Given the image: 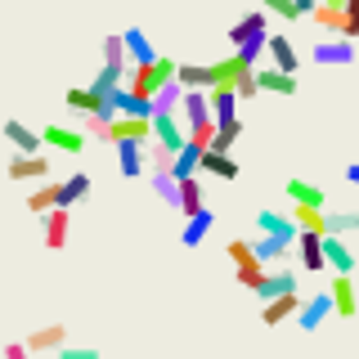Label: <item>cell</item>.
Segmentation results:
<instances>
[{
    "label": "cell",
    "instance_id": "obj_3",
    "mask_svg": "<svg viewBox=\"0 0 359 359\" xmlns=\"http://www.w3.org/2000/svg\"><path fill=\"white\" fill-rule=\"evenodd\" d=\"M310 59L319 63V67H351L355 63V41H346V36H323L319 45L310 50Z\"/></svg>",
    "mask_w": 359,
    "mask_h": 359
},
{
    "label": "cell",
    "instance_id": "obj_38",
    "mask_svg": "<svg viewBox=\"0 0 359 359\" xmlns=\"http://www.w3.org/2000/svg\"><path fill=\"white\" fill-rule=\"evenodd\" d=\"M149 184H153V194H157V198H162V202H166V207H175V211H180V184H175V180H171V175H153V180H149Z\"/></svg>",
    "mask_w": 359,
    "mask_h": 359
},
{
    "label": "cell",
    "instance_id": "obj_29",
    "mask_svg": "<svg viewBox=\"0 0 359 359\" xmlns=\"http://www.w3.org/2000/svg\"><path fill=\"white\" fill-rule=\"evenodd\" d=\"M180 104H184V86H180V81L162 86L153 95V117H180Z\"/></svg>",
    "mask_w": 359,
    "mask_h": 359
},
{
    "label": "cell",
    "instance_id": "obj_39",
    "mask_svg": "<svg viewBox=\"0 0 359 359\" xmlns=\"http://www.w3.org/2000/svg\"><path fill=\"white\" fill-rule=\"evenodd\" d=\"M351 229H359L355 211H332V216H328V238H346Z\"/></svg>",
    "mask_w": 359,
    "mask_h": 359
},
{
    "label": "cell",
    "instance_id": "obj_27",
    "mask_svg": "<svg viewBox=\"0 0 359 359\" xmlns=\"http://www.w3.org/2000/svg\"><path fill=\"white\" fill-rule=\"evenodd\" d=\"M27 211H36V216H50V211H59V180H45L27 194Z\"/></svg>",
    "mask_w": 359,
    "mask_h": 359
},
{
    "label": "cell",
    "instance_id": "obj_35",
    "mask_svg": "<svg viewBox=\"0 0 359 359\" xmlns=\"http://www.w3.org/2000/svg\"><path fill=\"white\" fill-rule=\"evenodd\" d=\"M202 207H207V202H202V184L198 180H184V184H180V211H184V220L198 216Z\"/></svg>",
    "mask_w": 359,
    "mask_h": 359
},
{
    "label": "cell",
    "instance_id": "obj_25",
    "mask_svg": "<svg viewBox=\"0 0 359 359\" xmlns=\"http://www.w3.org/2000/svg\"><path fill=\"white\" fill-rule=\"evenodd\" d=\"M202 157H207V149H198V144H184V153H175V166H171L175 184H184V180H194L202 171Z\"/></svg>",
    "mask_w": 359,
    "mask_h": 359
},
{
    "label": "cell",
    "instance_id": "obj_22",
    "mask_svg": "<svg viewBox=\"0 0 359 359\" xmlns=\"http://www.w3.org/2000/svg\"><path fill=\"white\" fill-rule=\"evenodd\" d=\"M207 99H211V121H216V130L229 126V121H238V95H233V90H207Z\"/></svg>",
    "mask_w": 359,
    "mask_h": 359
},
{
    "label": "cell",
    "instance_id": "obj_51",
    "mask_svg": "<svg viewBox=\"0 0 359 359\" xmlns=\"http://www.w3.org/2000/svg\"><path fill=\"white\" fill-rule=\"evenodd\" d=\"M355 216H359V207H355Z\"/></svg>",
    "mask_w": 359,
    "mask_h": 359
},
{
    "label": "cell",
    "instance_id": "obj_17",
    "mask_svg": "<svg viewBox=\"0 0 359 359\" xmlns=\"http://www.w3.org/2000/svg\"><path fill=\"white\" fill-rule=\"evenodd\" d=\"M256 90L261 95H297V76H287V72H278V67H256Z\"/></svg>",
    "mask_w": 359,
    "mask_h": 359
},
{
    "label": "cell",
    "instance_id": "obj_18",
    "mask_svg": "<svg viewBox=\"0 0 359 359\" xmlns=\"http://www.w3.org/2000/svg\"><path fill=\"white\" fill-rule=\"evenodd\" d=\"M211 229H216V211L202 207L198 216H189V220H184V229H180V243H184V247H198V243H207V233H211Z\"/></svg>",
    "mask_w": 359,
    "mask_h": 359
},
{
    "label": "cell",
    "instance_id": "obj_1",
    "mask_svg": "<svg viewBox=\"0 0 359 359\" xmlns=\"http://www.w3.org/2000/svg\"><path fill=\"white\" fill-rule=\"evenodd\" d=\"M175 72H180V63L162 54V59H157L153 67H130L126 90H130V95H140V99H153L162 86H171V81H175Z\"/></svg>",
    "mask_w": 359,
    "mask_h": 359
},
{
    "label": "cell",
    "instance_id": "obj_50",
    "mask_svg": "<svg viewBox=\"0 0 359 359\" xmlns=\"http://www.w3.org/2000/svg\"><path fill=\"white\" fill-rule=\"evenodd\" d=\"M319 5H328V9H341V5H346V0H319Z\"/></svg>",
    "mask_w": 359,
    "mask_h": 359
},
{
    "label": "cell",
    "instance_id": "obj_32",
    "mask_svg": "<svg viewBox=\"0 0 359 359\" xmlns=\"http://www.w3.org/2000/svg\"><path fill=\"white\" fill-rule=\"evenodd\" d=\"M202 171L216 175V180H238V162H233L229 153H207L202 157Z\"/></svg>",
    "mask_w": 359,
    "mask_h": 359
},
{
    "label": "cell",
    "instance_id": "obj_20",
    "mask_svg": "<svg viewBox=\"0 0 359 359\" xmlns=\"http://www.w3.org/2000/svg\"><path fill=\"white\" fill-rule=\"evenodd\" d=\"M297 252H301V269H306V274H319V269H328V261H323V238H319V233H297Z\"/></svg>",
    "mask_w": 359,
    "mask_h": 359
},
{
    "label": "cell",
    "instance_id": "obj_34",
    "mask_svg": "<svg viewBox=\"0 0 359 359\" xmlns=\"http://www.w3.org/2000/svg\"><path fill=\"white\" fill-rule=\"evenodd\" d=\"M104 67H117V72H130V59H126V41H121V36H104Z\"/></svg>",
    "mask_w": 359,
    "mask_h": 359
},
{
    "label": "cell",
    "instance_id": "obj_21",
    "mask_svg": "<svg viewBox=\"0 0 359 359\" xmlns=\"http://www.w3.org/2000/svg\"><path fill=\"white\" fill-rule=\"evenodd\" d=\"M41 140L45 144H54L59 153H67V157H76L86 149V130H67V126H45L41 130Z\"/></svg>",
    "mask_w": 359,
    "mask_h": 359
},
{
    "label": "cell",
    "instance_id": "obj_36",
    "mask_svg": "<svg viewBox=\"0 0 359 359\" xmlns=\"http://www.w3.org/2000/svg\"><path fill=\"white\" fill-rule=\"evenodd\" d=\"M265 278H269V269H265L261 261H252V265H238V283H243L247 292H261V287H265Z\"/></svg>",
    "mask_w": 359,
    "mask_h": 359
},
{
    "label": "cell",
    "instance_id": "obj_16",
    "mask_svg": "<svg viewBox=\"0 0 359 359\" xmlns=\"http://www.w3.org/2000/svg\"><path fill=\"white\" fill-rule=\"evenodd\" d=\"M22 346H27L32 355H45V351H63V346H67V328H63V323H45V328H36V332H32V337H27Z\"/></svg>",
    "mask_w": 359,
    "mask_h": 359
},
{
    "label": "cell",
    "instance_id": "obj_8",
    "mask_svg": "<svg viewBox=\"0 0 359 359\" xmlns=\"http://www.w3.org/2000/svg\"><path fill=\"white\" fill-rule=\"evenodd\" d=\"M117 171L126 175V180H140L144 171H149V149L135 144V140H121L117 144Z\"/></svg>",
    "mask_w": 359,
    "mask_h": 359
},
{
    "label": "cell",
    "instance_id": "obj_13",
    "mask_svg": "<svg viewBox=\"0 0 359 359\" xmlns=\"http://www.w3.org/2000/svg\"><path fill=\"white\" fill-rule=\"evenodd\" d=\"M323 261H328L332 274H341V278H351L355 274V265H359V256L346 247V238H323Z\"/></svg>",
    "mask_w": 359,
    "mask_h": 359
},
{
    "label": "cell",
    "instance_id": "obj_48",
    "mask_svg": "<svg viewBox=\"0 0 359 359\" xmlns=\"http://www.w3.org/2000/svg\"><path fill=\"white\" fill-rule=\"evenodd\" d=\"M297 9H301V14H306V18H310V14H314V9H319V0H297Z\"/></svg>",
    "mask_w": 359,
    "mask_h": 359
},
{
    "label": "cell",
    "instance_id": "obj_45",
    "mask_svg": "<svg viewBox=\"0 0 359 359\" xmlns=\"http://www.w3.org/2000/svg\"><path fill=\"white\" fill-rule=\"evenodd\" d=\"M233 95H238V104H243V99H252V95H261V90H256V72H252V67L233 81Z\"/></svg>",
    "mask_w": 359,
    "mask_h": 359
},
{
    "label": "cell",
    "instance_id": "obj_7",
    "mask_svg": "<svg viewBox=\"0 0 359 359\" xmlns=\"http://www.w3.org/2000/svg\"><path fill=\"white\" fill-rule=\"evenodd\" d=\"M256 233H261V238H283V243H292L297 247V224H292V216H283V211H261V216H256Z\"/></svg>",
    "mask_w": 359,
    "mask_h": 359
},
{
    "label": "cell",
    "instance_id": "obj_9",
    "mask_svg": "<svg viewBox=\"0 0 359 359\" xmlns=\"http://www.w3.org/2000/svg\"><path fill=\"white\" fill-rule=\"evenodd\" d=\"M283 194L292 198V207H314V211L328 207V189H323V184H310V180H287Z\"/></svg>",
    "mask_w": 359,
    "mask_h": 359
},
{
    "label": "cell",
    "instance_id": "obj_4",
    "mask_svg": "<svg viewBox=\"0 0 359 359\" xmlns=\"http://www.w3.org/2000/svg\"><path fill=\"white\" fill-rule=\"evenodd\" d=\"M261 36H269V14H265V9H252V14H243L229 27V45H233V50H243L247 41H261Z\"/></svg>",
    "mask_w": 359,
    "mask_h": 359
},
{
    "label": "cell",
    "instance_id": "obj_49",
    "mask_svg": "<svg viewBox=\"0 0 359 359\" xmlns=\"http://www.w3.org/2000/svg\"><path fill=\"white\" fill-rule=\"evenodd\" d=\"M346 180H351V184H359V162H351V166H346Z\"/></svg>",
    "mask_w": 359,
    "mask_h": 359
},
{
    "label": "cell",
    "instance_id": "obj_41",
    "mask_svg": "<svg viewBox=\"0 0 359 359\" xmlns=\"http://www.w3.org/2000/svg\"><path fill=\"white\" fill-rule=\"evenodd\" d=\"M238 135H243V121H229V126H220V130H216V144H211L207 153H229L233 144H238Z\"/></svg>",
    "mask_w": 359,
    "mask_h": 359
},
{
    "label": "cell",
    "instance_id": "obj_24",
    "mask_svg": "<svg viewBox=\"0 0 359 359\" xmlns=\"http://www.w3.org/2000/svg\"><path fill=\"white\" fill-rule=\"evenodd\" d=\"M112 144H121V140H135V144H153V121H135V117H117L112 121V135H108Z\"/></svg>",
    "mask_w": 359,
    "mask_h": 359
},
{
    "label": "cell",
    "instance_id": "obj_31",
    "mask_svg": "<svg viewBox=\"0 0 359 359\" xmlns=\"http://www.w3.org/2000/svg\"><path fill=\"white\" fill-rule=\"evenodd\" d=\"M63 104L72 108V112H81V117H95V112L104 108V99H95V90H90V86H72L63 95Z\"/></svg>",
    "mask_w": 359,
    "mask_h": 359
},
{
    "label": "cell",
    "instance_id": "obj_26",
    "mask_svg": "<svg viewBox=\"0 0 359 359\" xmlns=\"http://www.w3.org/2000/svg\"><path fill=\"white\" fill-rule=\"evenodd\" d=\"M9 180H50V157H9Z\"/></svg>",
    "mask_w": 359,
    "mask_h": 359
},
{
    "label": "cell",
    "instance_id": "obj_5",
    "mask_svg": "<svg viewBox=\"0 0 359 359\" xmlns=\"http://www.w3.org/2000/svg\"><path fill=\"white\" fill-rule=\"evenodd\" d=\"M153 144L166 153H184V144H189L184 121L180 117H153Z\"/></svg>",
    "mask_w": 359,
    "mask_h": 359
},
{
    "label": "cell",
    "instance_id": "obj_11",
    "mask_svg": "<svg viewBox=\"0 0 359 359\" xmlns=\"http://www.w3.org/2000/svg\"><path fill=\"white\" fill-rule=\"evenodd\" d=\"M41 233H45V247H50V252H63L67 233H72V211H50V216H41Z\"/></svg>",
    "mask_w": 359,
    "mask_h": 359
},
{
    "label": "cell",
    "instance_id": "obj_43",
    "mask_svg": "<svg viewBox=\"0 0 359 359\" xmlns=\"http://www.w3.org/2000/svg\"><path fill=\"white\" fill-rule=\"evenodd\" d=\"M341 18H346L341 36H346V41H351V36H359V0H346V5H341Z\"/></svg>",
    "mask_w": 359,
    "mask_h": 359
},
{
    "label": "cell",
    "instance_id": "obj_19",
    "mask_svg": "<svg viewBox=\"0 0 359 359\" xmlns=\"http://www.w3.org/2000/svg\"><path fill=\"white\" fill-rule=\"evenodd\" d=\"M332 310H337V319H355V314H359L355 283H351V278H341V274H332Z\"/></svg>",
    "mask_w": 359,
    "mask_h": 359
},
{
    "label": "cell",
    "instance_id": "obj_37",
    "mask_svg": "<svg viewBox=\"0 0 359 359\" xmlns=\"http://www.w3.org/2000/svg\"><path fill=\"white\" fill-rule=\"evenodd\" d=\"M261 9H265V14H274V18H283V22H301V18H306L297 9V0H261Z\"/></svg>",
    "mask_w": 359,
    "mask_h": 359
},
{
    "label": "cell",
    "instance_id": "obj_30",
    "mask_svg": "<svg viewBox=\"0 0 359 359\" xmlns=\"http://www.w3.org/2000/svg\"><path fill=\"white\" fill-rule=\"evenodd\" d=\"M292 224H297L301 233H319V238H328V211H314V207H292Z\"/></svg>",
    "mask_w": 359,
    "mask_h": 359
},
{
    "label": "cell",
    "instance_id": "obj_46",
    "mask_svg": "<svg viewBox=\"0 0 359 359\" xmlns=\"http://www.w3.org/2000/svg\"><path fill=\"white\" fill-rule=\"evenodd\" d=\"M59 359H104V355H99L95 346H63Z\"/></svg>",
    "mask_w": 359,
    "mask_h": 359
},
{
    "label": "cell",
    "instance_id": "obj_2",
    "mask_svg": "<svg viewBox=\"0 0 359 359\" xmlns=\"http://www.w3.org/2000/svg\"><path fill=\"white\" fill-rule=\"evenodd\" d=\"M332 292H314V297H306L301 301V314H297V328L301 332H319L323 323L332 319Z\"/></svg>",
    "mask_w": 359,
    "mask_h": 359
},
{
    "label": "cell",
    "instance_id": "obj_14",
    "mask_svg": "<svg viewBox=\"0 0 359 359\" xmlns=\"http://www.w3.org/2000/svg\"><path fill=\"white\" fill-rule=\"evenodd\" d=\"M90 189H95V180H90L86 171H72L67 180H59V211H72L76 202H86Z\"/></svg>",
    "mask_w": 359,
    "mask_h": 359
},
{
    "label": "cell",
    "instance_id": "obj_47",
    "mask_svg": "<svg viewBox=\"0 0 359 359\" xmlns=\"http://www.w3.org/2000/svg\"><path fill=\"white\" fill-rule=\"evenodd\" d=\"M5 359H32V351H27L22 341H9V346H5Z\"/></svg>",
    "mask_w": 359,
    "mask_h": 359
},
{
    "label": "cell",
    "instance_id": "obj_6",
    "mask_svg": "<svg viewBox=\"0 0 359 359\" xmlns=\"http://www.w3.org/2000/svg\"><path fill=\"white\" fill-rule=\"evenodd\" d=\"M5 140L14 144V157H41V144H45L41 130H32L27 121H14V117L5 121Z\"/></svg>",
    "mask_w": 359,
    "mask_h": 359
},
{
    "label": "cell",
    "instance_id": "obj_33",
    "mask_svg": "<svg viewBox=\"0 0 359 359\" xmlns=\"http://www.w3.org/2000/svg\"><path fill=\"white\" fill-rule=\"evenodd\" d=\"M121 76H130V72H117V67H99V76L90 81V90H95V99H112L121 90Z\"/></svg>",
    "mask_w": 359,
    "mask_h": 359
},
{
    "label": "cell",
    "instance_id": "obj_12",
    "mask_svg": "<svg viewBox=\"0 0 359 359\" xmlns=\"http://www.w3.org/2000/svg\"><path fill=\"white\" fill-rule=\"evenodd\" d=\"M301 292H287V297H278V301H265L261 306V323L265 328H274V323H287V319H297L301 314Z\"/></svg>",
    "mask_w": 359,
    "mask_h": 359
},
{
    "label": "cell",
    "instance_id": "obj_44",
    "mask_svg": "<svg viewBox=\"0 0 359 359\" xmlns=\"http://www.w3.org/2000/svg\"><path fill=\"white\" fill-rule=\"evenodd\" d=\"M81 130H86V135H95V140H108V135H112V121L95 112V117H86V121H81Z\"/></svg>",
    "mask_w": 359,
    "mask_h": 359
},
{
    "label": "cell",
    "instance_id": "obj_28",
    "mask_svg": "<svg viewBox=\"0 0 359 359\" xmlns=\"http://www.w3.org/2000/svg\"><path fill=\"white\" fill-rule=\"evenodd\" d=\"M287 292H297V274H292V269H269L265 287L256 292V297H261V306H265V301H278V297H287Z\"/></svg>",
    "mask_w": 359,
    "mask_h": 359
},
{
    "label": "cell",
    "instance_id": "obj_23",
    "mask_svg": "<svg viewBox=\"0 0 359 359\" xmlns=\"http://www.w3.org/2000/svg\"><path fill=\"white\" fill-rule=\"evenodd\" d=\"M252 252H256V261H261L265 269H274V265H283L287 256H292V243H283V238H261V233H256V238H252Z\"/></svg>",
    "mask_w": 359,
    "mask_h": 359
},
{
    "label": "cell",
    "instance_id": "obj_42",
    "mask_svg": "<svg viewBox=\"0 0 359 359\" xmlns=\"http://www.w3.org/2000/svg\"><path fill=\"white\" fill-rule=\"evenodd\" d=\"M224 252H229L233 269H238V265H252V261H256V252H252V243H247V238H233L229 247H224Z\"/></svg>",
    "mask_w": 359,
    "mask_h": 359
},
{
    "label": "cell",
    "instance_id": "obj_15",
    "mask_svg": "<svg viewBox=\"0 0 359 359\" xmlns=\"http://www.w3.org/2000/svg\"><path fill=\"white\" fill-rule=\"evenodd\" d=\"M269 63L287 76L301 72V54H297V45H292V36H274V32H269Z\"/></svg>",
    "mask_w": 359,
    "mask_h": 359
},
{
    "label": "cell",
    "instance_id": "obj_40",
    "mask_svg": "<svg viewBox=\"0 0 359 359\" xmlns=\"http://www.w3.org/2000/svg\"><path fill=\"white\" fill-rule=\"evenodd\" d=\"M314 22H319V27L323 32H332V36H341V27H346V18H341V9H328V5H319V9H314V14H310Z\"/></svg>",
    "mask_w": 359,
    "mask_h": 359
},
{
    "label": "cell",
    "instance_id": "obj_10",
    "mask_svg": "<svg viewBox=\"0 0 359 359\" xmlns=\"http://www.w3.org/2000/svg\"><path fill=\"white\" fill-rule=\"evenodd\" d=\"M121 41H126V59H130V67H153L157 59H162V54L153 50V41L144 36L140 27H126V32H121Z\"/></svg>",
    "mask_w": 359,
    "mask_h": 359
}]
</instances>
